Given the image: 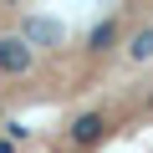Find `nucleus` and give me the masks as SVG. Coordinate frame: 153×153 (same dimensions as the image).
<instances>
[{"instance_id":"nucleus-1","label":"nucleus","mask_w":153,"mask_h":153,"mask_svg":"<svg viewBox=\"0 0 153 153\" xmlns=\"http://www.w3.org/2000/svg\"><path fill=\"white\" fill-rule=\"evenodd\" d=\"M46 153H153V76L87 107Z\"/></svg>"}]
</instances>
